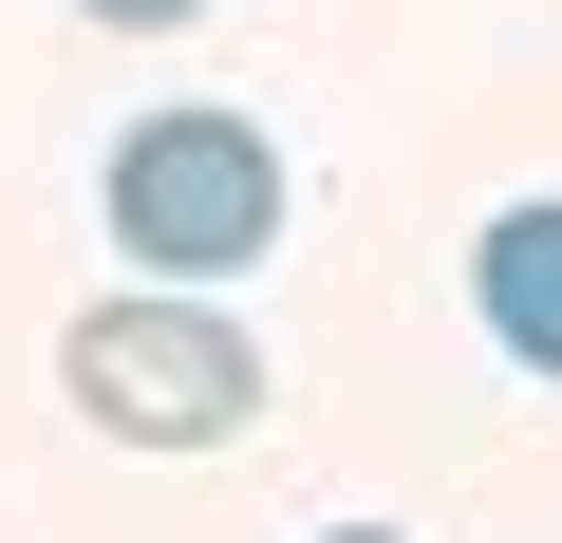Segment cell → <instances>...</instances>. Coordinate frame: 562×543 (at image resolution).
Listing matches in <instances>:
<instances>
[{"instance_id": "obj_1", "label": "cell", "mask_w": 562, "mask_h": 543, "mask_svg": "<svg viewBox=\"0 0 562 543\" xmlns=\"http://www.w3.org/2000/svg\"><path fill=\"white\" fill-rule=\"evenodd\" d=\"M94 206H113V244H132V282H244V262H281V132L262 113H225V94H188V113H132L113 132V169H94Z\"/></svg>"}, {"instance_id": "obj_3", "label": "cell", "mask_w": 562, "mask_h": 543, "mask_svg": "<svg viewBox=\"0 0 562 543\" xmlns=\"http://www.w3.org/2000/svg\"><path fill=\"white\" fill-rule=\"evenodd\" d=\"M469 319H487V357H525V375L562 394V188L487 206V244H469Z\"/></svg>"}, {"instance_id": "obj_4", "label": "cell", "mask_w": 562, "mask_h": 543, "mask_svg": "<svg viewBox=\"0 0 562 543\" xmlns=\"http://www.w3.org/2000/svg\"><path fill=\"white\" fill-rule=\"evenodd\" d=\"M76 20H113V38H169V20H206V0H76Z\"/></svg>"}, {"instance_id": "obj_5", "label": "cell", "mask_w": 562, "mask_h": 543, "mask_svg": "<svg viewBox=\"0 0 562 543\" xmlns=\"http://www.w3.org/2000/svg\"><path fill=\"white\" fill-rule=\"evenodd\" d=\"M319 543H413V524H319Z\"/></svg>"}, {"instance_id": "obj_2", "label": "cell", "mask_w": 562, "mask_h": 543, "mask_svg": "<svg viewBox=\"0 0 562 543\" xmlns=\"http://www.w3.org/2000/svg\"><path fill=\"white\" fill-rule=\"evenodd\" d=\"M57 394H76L113 450H225V431L262 412V338H244L225 301H188V282H132V301H76Z\"/></svg>"}]
</instances>
